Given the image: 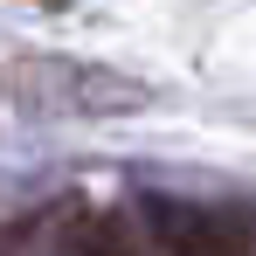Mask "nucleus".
<instances>
[{
    "label": "nucleus",
    "instance_id": "nucleus-1",
    "mask_svg": "<svg viewBox=\"0 0 256 256\" xmlns=\"http://www.w3.org/2000/svg\"><path fill=\"white\" fill-rule=\"evenodd\" d=\"M160 242L166 256H242V236L214 214H194V208H166L160 214Z\"/></svg>",
    "mask_w": 256,
    "mask_h": 256
}]
</instances>
